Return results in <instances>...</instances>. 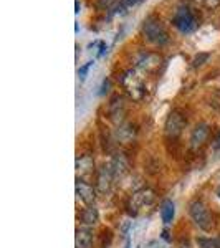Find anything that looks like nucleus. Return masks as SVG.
Here are the masks:
<instances>
[{
  "label": "nucleus",
  "instance_id": "15",
  "mask_svg": "<svg viewBox=\"0 0 220 248\" xmlns=\"http://www.w3.org/2000/svg\"><path fill=\"white\" fill-rule=\"evenodd\" d=\"M93 63H94V62H88V63H85V65H83V66H79V70H78V77L81 78V81L86 78L88 71H90V68L93 66Z\"/></svg>",
  "mask_w": 220,
  "mask_h": 248
},
{
  "label": "nucleus",
  "instance_id": "11",
  "mask_svg": "<svg viewBox=\"0 0 220 248\" xmlns=\"http://www.w3.org/2000/svg\"><path fill=\"white\" fill-rule=\"evenodd\" d=\"M175 215V209H174V202L173 201H164L161 205V218L166 225H169L171 222L174 220Z\"/></svg>",
  "mask_w": 220,
  "mask_h": 248
},
{
  "label": "nucleus",
  "instance_id": "17",
  "mask_svg": "<svg viewBox=\"0 0 220 248\" xmlns=\"http://www.w3.org/2000/svg\"><path fill=\"white\" fill-rule=\"evenodd\" d=\"M116 2H118V0H99V7H101V9H110Z\"/></svg>",
  "mask_w": 220,
  "mask_h": 248
},
{
  "label": "nucleus",
  "instance_id": "16",
  "mask_svg": "<svg viewBox=\"0 0 220 248\" xmlns=\"http://www.w3.org/2000/svg\"><path fill=\"white\" fill-rule=\"evenodd\" d=\"M139 2H142V0H121V7L123 9H129V7H134Z\"/></svg>",
  "mask_w": 220,
  "mask_h": 248
},
{
  "label": "nucleus",
  "instance_id": "18",
  "mask_svg": "<svg viewBox=\"0 0 220 248\" xmlns=\"http://www.w3.org/2000/svg\"><path fill=\"white\" fill-rule=\"evenodd\" d=\"M105 53H106V43H105V42H99V51H98V58H101Z\"/></svg>",
  "mask_w": 220,
  "mask_h": 248
},
{
  "label": "nucleus",
  "instance_id": "9",
  "mask_svg": "<svg viewBox=\"0 0 220 248\" xmlns=\"http://www.w3.org/2000/svg\"><path fill=\"white\" fill-rule=\"evenodd\" d=\"M93 235L88 229H78L77 237H75V248H91Z\"/></svg>",
  "mask_w": 220,
  "mask_h": 248
},
{
  "label": "nucleus",
  "instance_id": "6",
  "mask_svg": "<svg viewBox=\"0 0 220 248\" xmlns=\"http://www.w3.org/2000/svg\"><path fill=\"white\" fill-rule=\"evenodd\" d=\"M77 195L85 205H93L96 199L94 189L90 184H86L85 181H79V179H77Z\"/></svg>",
  "mask_w": 220,
  "mask_h": 248
},
{
  "label": "nucleus",
  "instance_id": "8",
  "mask_svg": "<svg viewBox=\"0 0 220 248\" xmlns=\"http://www.w3.org/2000/svg\"><path fill=\"white\" fill-rule=\"evenodd\" d=\"M111 182H113V169H111L110 166L103 167L98 174V189H99V192L105 194V192L110 190Z\"/></svg>",
  "mask_w": 220,
  "mask_h": 248
},
{
  "label": "nucleus",
  "instance_id": "20",
  "mask_svg": "<svg viewBox=\"0 0 220 248\" xmlns=\"http://www.w3.org/2000/svg\"><path fill=\"white\" fill-rule=\"evenodd\" d=\"M214 147L215 149H219L220 147V131H219V134L215 136V141H214Z\"/></svg>",
  "mask_w": 220,
  "mask_h": 248
},
{
  "label": "nucleus",
  "instance_id": "13",
  "mask_svg": "<svg viewBox=\"0 0 220 248\" xmlns=\"http://www.w3.org/2000/svg\"><path fill=\"white\" fill-rule=\"evenodd\" d=\"M199 248H220V242L215 238H197Z\"/></svg>",
  "mask_w": 220,
  "mask_h": 248
},
{
  "label": "nucleus",
  "instance_id": "10",
  "mask_svg": "<svg viewBox=\"0 0 220 248\" xmlns=\"http://www.w3.org/2000/svg\"><path fill=\"white\" fill-rule=\"evenodd\" d=\"M98 220H99V214L93 205H88L86 209L81 212V222L85 223V225H88V227L96 225Z\"/></svg>",
  "mask_w": 220,
  "mask_h": 248
},
{
  "label": "nucleus",
  "instance_id": "23",
  "mask_svg": "<svg viewBox=\"0 0 220 248\" xmlns=\"http://www.w3.org/2000/svg\"><path fill=\"white\" fill-rule=\"evenodd\" d=\"M215 192H217V195H219V197H220V187H219V189H217V190H215Z\"/></svg>",
  "mask_w": 220,
  "mask_h": 248
},
{
  "label": "nucleus",
  "instance_id": "5",
  "mask_svg": "<svg viewBox=\"0 0 220 248\" xmlns=\"http://www.w3.org/2000/svg\"><path fill=\"white\" fill-rule=\"evenodd\" d=\"M154 202V192L149 190V189H142V190H138L136 194H133L129 201V212L133 215L138 214L139 210L144 209L146 205H151Z\"/></svg>",
  "mask_w": 220,
  "mask_h": 248
},
{
  "label": "nucleus",
  "instance_id": "2",
  "mask_svg": "<svg viewBox=\"0 0 220 248\" xmlns=\"http://www.w3.org/2000/svg\"><path fill=\"white\" fill-rule=\"evenodd\" d=\"M189 215H190V218L194 220L195 225H197L199 229L204 230V232H209L212 229V225H214L209 209H207L205 203L201 202V201L190 202V205H189Z\"/></svg>",
  "mask_w": 220,
  "mask_h": 248
},
{
  "label": "nucleus",
  "instance_id": "14",
  "mask_svg": "<svg viewBox=\"0 0 220 248\" xmlns=\"http://www.w3.org/2000/svg\"><path fill=\"white\" fill-rule=\"evenodd\" d=\"M207 60H209V53H199V55H195L194 62H192V66H194V68L202 66L204 62H207Z\"/></svg>",
  "mask_w": 220,
  "mask_h": 248
},
{
  "label": "nucleus",
  "instance_id": "19",
  "mask_svg": "<svg viewBox=\"0 0 220 248\" xmlns=\"http://www.w3.org/2000/svg\"><path fill=\"white\" fill-rule=\"evenodd\" d=\"M108 86H110V79H105V81H103V88H101V91H99V94H105L108 91Z\"/></svg>",
  "mask_w": 220,
  "mask_h": 248
},
{
  "label": "nucleus",
  "instance_id": "22",
  "mask_svg": "<svg viewBox=\"0 0 220 248\" xmlns=\"http://www.w3.org/2000/svg\"><path fill=\"white\" fill-rule=\"evenodd\" d=\"M129 245H131V242H129V240H127V242H126V247H125V248H129Z\"/></svg>",
  "mask_w": 220,
  "mask_h": 248
},
{
  "label": "nucleus",
  "instance_id": "7",
  "mask_svg": "<svg viewBox=\"0 0 220 248\" xmlns=\"http://www.w3.org/2000/svg\"><path fill=\"white\" fill-rule=\"evenodd\" d=\"M207 138H209V126L205 123L197 124L190 134V147L192 149H199L205 142Z\"/></svg>",
  "mask_w": 220,
  "mask_h": 248
},
{
  "label": "nucleus",
  "instance_id": "21",
  "mask_svg": "<svg viewBox=\"0 0 220 248\" xmlns=\"http://www.w3.org/2000/svg\"><path fill=\"white\" fill-rule=\"evenodd\" d=\"M75 7H77V10H75V12H77V14H79V2H78V0L75 2Z\"/></svg>",
  "mask_w": 220,
  "mask_h": 248
},
{
  "label": "nucleus",
  "instance_id": "4",
  "mask_svg": "<svg viewBox=\"0 0 220 248\" xmlns=\"http://www.w3.org/2000/svg\"><path fill=\"white\" fill-rule=\"evenodd\" d=\"M186 124H187L186 118H184L181 113H177V111L171 113L169 118H167V121H166V126H164L166 136H167V138H171V139L179 138V136L182 134V131H184V127H186Z\"/></svg>",
  "mask_w": 220,
  "mask_h": 248
},
{
  "label": "nucleus",
  "instance_id": "1",
  "mask_svg": "<svg viewBox=\"0 0 220 248\" xmlns=\"http://www.w3.org/2000/svg\"><path fill=\"white\" fill-rule=\"evenodd\" d=\"M142 33H144V38H146L147 42L154 43V45H164V43L167 42V31L164 30L161 20H157L156 17H149L144 20Z\"/></svg>",
  "mask_w": 220,
  "mask_h": 248
},
{
  "label": "nucleus",
  "instance_id": "12",
  "mask_svg": "<svg viewBox=\"0 0 220 248\" xmlns=\"http://www.w3.org/2000/svg\"><path fill=\"white\" fill-rule=\"evenodd\" d=\"M93 169V159L90 155H79L77 159V170L79 174H88Z\"/></svg>",
  "mask_w": 220,
  "mask_h": 248
},
{
  "label": "nucleus",
  "instance_id": "3",
  "mask_svg": "<svg viewBox=\"0 0 220 248\" xmlns=\"http://www.w3.org/2000/svg\"><path fill=\"white\" fill-rule=\"evenodd\" d=\"M173 23L175 29L179 31H182V33H190V31H194L195 27H197L194 14H192L190 9H187V7H179V9L175 10Z\"/></svg>",
  "mask_w": 220,
  "mask_h": 248
}]
</instances>
